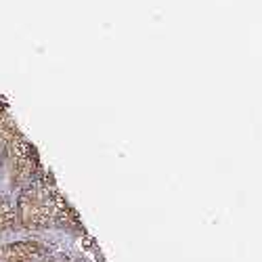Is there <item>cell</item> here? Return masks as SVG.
<instances>
[{
    "label": "cell",
    "mask_w": 262,
    "mask_h": 262,
    "mask_svg": "<svg viewBox=\"0 0 262 262\" xmlns=\"http://www.w3.org/2000/svg\"><path fill=\"white\" fill-rule=\"evenodd\" d=\"M17 137H19V135H17L15 122L11 120L5 103H0V147H9Z\"/></svg>",
    "instance_id": "1"
},
{
    "label": "cell",
    "mask_w": 262,
    "mask_h": 262,
    "mask_svg": "<svg viewBox=\"0 0 262 262\" xmlns=\"http://www.w3.org/2000/svg\"><path fill=\"white\" fill-rule=\"evenodd\" d=\"M11 221V208L5 198H0V223H9Z\"/></svg>",
    "instance_id": "2"
}]
</instances>
